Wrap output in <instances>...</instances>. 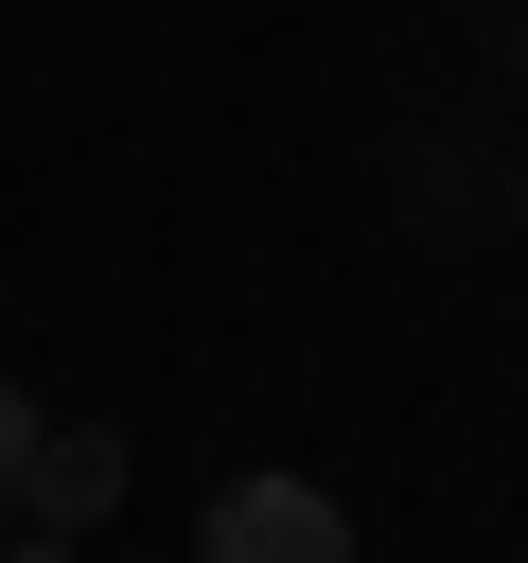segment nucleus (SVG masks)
<instances>
[{
	"mask_svg": "<svg viewBox=\"0 0 528 563\" xmlns=\"http://www.w3.org/2000/svg\"><path fill=\"white\" fill-rule=\"evenodd\" d=\"M194 563H352V510L317 475H229L194 510Z\"/></svg>",
	"mask_w": 528,
	"mask_h": 563,
	"instance_id": "nucleus-1",
	"label": "nucleus"
},
{
	"mask_svg": "<svg viewBox=\"0 0 528 563\" xmlns=\"http://www.w3.org/2000/svg\"><path fill=\"white\" fill-rule=\"evenodd\" d=\"M18 493H35L53 528H106V510H123V440H106V422H70V440L35 422V475H18Z\"/></svg>",
	"mask_w": 528,
	"mask_h": 563,
	"instance_id": "nucleus-2",
	"label": "nucleus"
},
{
	"mask_svg": "<svg viewBox=\"0 0 528 563\" xmlns=\"http://www.w3.org/2000/svg\"><path fill=\"white\" fill-rule=\"evenodd\" d=\"M18 475H35V405L0 387V493H18Z\"/></svg>",
	"mask_w": 528,
	"mask_h": 563,
	"instance_id": "nucleus-3",
	"label": "nucleus"
},
{
	"mask_svg": "<svg viewBox=\"0 0 528 563\" xmlns=\"http://www.w3.org/2000/svg\"><path fill=\"white\" fill-rule=\"evenodd\" d=\"M18 563H70V528H53V545H18Z\"/></svg>",
	"mask_w": 528,
	"mask_h": 563,
	"instance_id": "nucleus-4",
	"label": "nucleus"
}]
</instances>
